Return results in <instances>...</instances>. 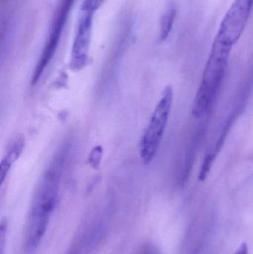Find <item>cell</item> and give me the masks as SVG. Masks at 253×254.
I'll return each mask as SVG.
<instances>
[{
    "mask_svg": "<svg viewBox=\"0 0 253 254\" xmlns=\"http://www.w3.org/2000/svg\"><path fill=\"white\" fill-rule=\"evenodd\" d=\"M64 157L63 153L56 155L46 170L31 203L24 242L28 254L35 252L40 246L56 207Z\"/></svg>",
    "mask_w": 253,
    "mask_h": 254,
    "instance_id": "obj_1",
    "label": "cell"
},
{
    "mask_svg": "<svg viewBox=\"0 0 253 254\" xmlns=\"http://www.w3.org/2000/svg\"><path fill=\"white\" fill-rule=\"evenodd\" d=\"M233 46L217 37L214 40L192 107V115L196 119L202 117L215 99L228 66Z\"/></svg>",
    "mask_w": 253,
    "mask_h": 254,
    "instance_id": "obj_2",
    "label": "cell"
},
{
    "mask_svg": "<svg viewBox=\"0 0 253 254\" xmlns=\"http://www.w3.org/2000/svg\"><path fill=\"white\" fill-rule=\"evenodd\" d=\"M173 95L170 86L165 87L141 137L139 152L144 164H150L157 153L170 116Z\"/></svg>",
    "mask_w": 253,
    "mask_h": 254,
    "instance_id": "obj_3",
    "label": "cell"
},
{
    "mask_svg": "<svg viewBox=\"0 0 253 254\" xmlns=\"http://www.w3.org/2000/svg\"><path fill=\"white\" fill-rule=\"evenodd\" d=\"M75 0H60L56 10L51 25L49 37L43 48L41 56L35 67L33 73L31 84H37L40 80V77L43 75L46 67L49 65L51 61L52 58L56 53V49L60 42L61 37L64 31L67 21L69 17L73 6Z\"/></svg>",
    "mask_w": 253,
    "mask_h": 254,
    "instance_id": "obj_4",
    "label": "cell"
},
{
    "mask_svg": "<svg viewBox=\"0 0 253 254\" xmlns=\"http://www.w3.org/2000/svg\"><path fill=\"white\" fill-rule=\"evenodd\" d=\"M253 5V0H235L224 16L215 37L234 46L245 31Z\"/></svg>",
    "mask_w": 253,
    "mask_h": 254,
    "instance_id": "obj_5",
    "label": "cell"
},
{
    "mask_svg": "<svg viewBox=\"0 0 253 254\" xmlns=\"http://www.w3.org/2000/svg\"><path fill=\"white\" fill-rule=\"evenodd\" d=\"M94 14L95 13L87 11H81L80 13L71 49V68L72 69H81L87 63L92 41Z\"/></svg>",
    "mask_w": 253,
    "mask_h": 254,
    "instance_id": "obj_6",
    "label": "cell"
},
{
    "mask_svg": "<svg viewBox=\"0 0 253 254\" xmlns=\"http://www.w3.org/2000/svg\"><path fill=\"white\" fill-rule=\"evenodd\" d=\"M24 146H25V138L23 137H18L12 143L8 150L6 152L5 155L3 157L1 164H0L1 185H2L3 182L7 178L13 164L17 161L18 158L20 156L21 153L23 151Z\"/></svg>",
    "mask_w": 253,
    "mask_h": 254,
    "instance_id": "obj_7",
    "label": "cell"
},
{
    "mask_svg": "<svg viewBox=\"0 0 253 254\" xmlns=\"http://www.w3.org/2000/svg\"><path fill=\"white\" fill-rule=\"evenodd\" d=\"M176 13V7L173 4H170L162 14L160 19V34H159V39L160 41L166 40L170 34Z\"/></svg>",
    "mask_w": 253,
    "mask_h": 254,
    "instance_id": "obj_8",
    "label": "cell"
},
{
    "mask_svg": "<svg viewBox=\"0 0 253 254\" xmlns=\"http://www.w3.org/2000/svg\"><path fill=\"white\" fill-rule=\"evenodd\" d=\"M104 1L105 0H84L80 7V11L95 13L103 4Z\"/></svg>",
    "mask_w": 253,
    "mask_h": 254,
    "instance_id": "obj_9",
    "label": "cell"
},
{
    "mask_svg": "<svg viewBox=\"0 0 253 254\" xmlns=\"http://www.w3.org/2000/svg\"><path fill=\"white\" fill-rule=\"evenodd\" d=\"M136 254H162L160 251L151 243H146L143 245L137 251Z\"/></svg>",
    "mask_w": 253,
    "mask_h": 254,
    "instance_id": "obj_10",
    "label": "cell"
},
{
    "mask_svg": "<svg viewBox=\"0 0 253 254\" xmlns=\"http://www.w3.org/2000/svg\"><path fill=\"white\" fill-rule=\"evenodd\" d=\"M234 254H249L248 244L246 243H242Z\"/></svg>",
    "mask_w": 253,
    "mask_h": 254,
    "instance_id": "obj_11",
    "label": "cell"
}]
</instances>
